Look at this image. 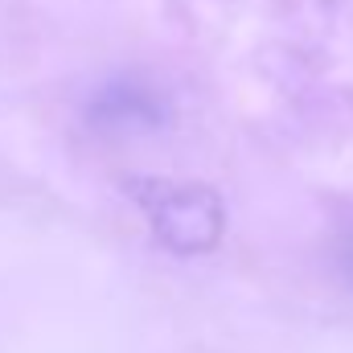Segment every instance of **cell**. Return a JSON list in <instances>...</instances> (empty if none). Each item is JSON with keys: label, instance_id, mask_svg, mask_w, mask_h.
Here are the masks:
<instances>
[{"label": "cell", "instance_id": "cell-1", "mask_svg": "<svg viewBox=\"0 0 353 353\" xmlns=\"http://www.w3.org/2000/svg\"><path fill=\"white\" fill-rule=\"evenodd\" d=\"M140 201H144V214L152 218L157 239L169 251L193 255V251H210L222 239L226 214H222L218 193H210L205 185H161V181H152L140 193Z\"/></svg>", "mask_w": 353, "mask_h": 353}]
</instances>
